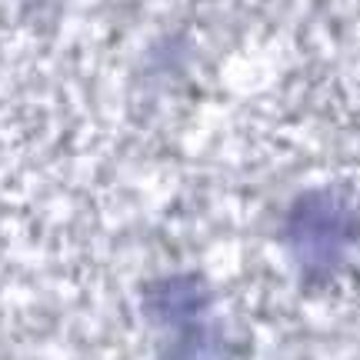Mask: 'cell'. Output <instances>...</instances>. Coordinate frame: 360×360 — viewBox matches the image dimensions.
<instances>
[{
    "label": "cell",
    "mask_w": 360,
    "mask_h": 360,
    "mask_svg": "<svg viewBox=\"0 0 360 360\" xmlns=\"http://www.w3.org/2000/svg\"><path fill=\"white\" fill-rule=\"evenodd\" d=\"M360 231V214L354 200L337 187H317L297 197L287 220L283 237L300 264L307 267H330L344 257V250L354 244Z\"/></svg>",
    "instance_id": "1"
}]
</instances>
